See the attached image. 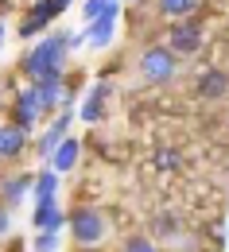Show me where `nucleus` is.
Here are the masks:
<instances>
[{"label":"nucleus","instance_id":"f257e3e1","mask_svg":"<svg viewBox=\"0 0 229 252\" xmlns=\"http://www.w3.org/2000/svg\"><path fill=\"white\" fill-rule=\"evenodd\" d=\"M63 66H66V35L59 32V35H43L32 51L24 55L20 70H24L28 82H43V78H59Z\"/></svg>","mask_w":229,"mask_h":252},{"label":"nucleus","instance_id":"f03ea898","mask_svg":"<svg viewBox=\"0 0 229 252\" xmlns=\"http://www.w3.org/2000/svg\"><path fill=\"white\" fill-rule=\"evenodd\" d=\"M66 229H70L74 245L98 249L101 241H105V233H109V221H105V214H101L98 206H78V210L66 214Z\"/></svg>","mask_w":229,"mask_h":252},{"label":"nucleus","instance_id":"7ed1b4c3","mask_svg":"<svg viewBox=\"0 0 229 252\" xmlns=\"http://www.w3.org/2000/svg\"><path fill=\"white\" fill-rule=\"evenodd\" d=\"M175 70H179V55L171 47H148L140 55V74L148 82H156V86H167L175 78Z\"/></svg>","mask_w":229,"mask_h":252},{"label":"nucleus","instance_id":"20e7f679","mask_svg":"<svg viewBox=\"0 0 229 252\" xmlns=\"http://www.w3.org/2000/svg\"><path fill=\"white\" fill-rule=\"evenodd\" d=\"M164 47H171L175 55H195L198 47H202V24H198L195 16H187V20H171Z\"/></svg>","mask_w":229,"mask_h":252},{"label":"nucleus","instance_id":"39448f33","mask_svg":"<svg viewBox=\"0 0 229 252\" xmlns=\"http://www.w3.org/2000/svg\"><path fill=\"white\" fill-rule=\"evenodd\" d=\"M35 86V97H39V109L43 113H59L66 105H74V90L66 86V78H43V82H32Z\"/></svg>","mask_w":229,"mask_h":252},{"label":"nucleus","instance_id":"423d86ee","mask_svg":"<svg viewBox=\"0 0 229 252\" xmlns=\"http://www.w3.org/2000/svg\"><path fill=\"white\" fill-rule=\"evenodd\" d=\"M117 20H121V0H113V4H109V8H105V12H101L98 20H90V24H86V43H90V47H109V43H113V35H117Z\"/></svg>","mask_w":229,"mask_h":252},{"label":"nucleus","instance_id":"0eeeda50","mask_svg":"<svg viewBox=\"0 0 229 252\" xmlns=\"http://www.w3.org/2000/svg\"><path fill=\"white\" fill-rule=\"evenodd\" d=\"M70 121H74V113H70V105H66V109H59V117L47 125V132L35 140V156L43 159V163H47V159H51V152L59 148V140H63V136H70Z\"/></svg>","mask_w":229,"mask_h":252},{"label":"nucleus","instance_id":"6e6552de","mask_svg":"<svg viewBox=\"0 0 229 252\" xmlns=\"http://www.w3.org/2000/svg\"><path fill=\"white\" fill-rule=\"evenodd\" d=\"M39 117H43V109H39L35 86L28 82V86L16 94V101H12V125H20V128H28V132H32V128L39 125Z\"/></svg>","mask_w":229,"mask_h":252},{"label":"nucleus","instance_id":"1a4fd4ad","mask_svg":"<svg viewBox=\"0 0 229 252\" xmlns=\"http://www.w3.org/2000/svg\"><path fill=\"white\" fill-rule=\"evenodd\" d=\"M55 16H63V12L55 8V0H32V8H28V16L20 20L16 32H20V39H32V35H39Z\"/></svg>","mask_w":229,"mask_h":252},{"label":"nucleus","instance_id":"9d476101","mask_svg":"<svg viewBox=\"0 0 229 252\" xmlns=\"http://www.w3.org/2000/svg\"><path fill=\"white\" fill-rule=\"evenodd\" d=\"M32 148V132L20 125H0V159H20Z\"/></svg>","mask_w":229,"mask_h":252},{"label":"nucleus","instance_id":"9b49d317","mask_svg":"<svg viewBox=\"0 0 229 252\" xmlns=\"http://www.w3.org/2000/svg\"><path fill=\"white\" fill-rule=\"evenodd\" d=\"M78 159H82V144H78L74 136H63V140H59V148H55L51 159H47V167H51V171H59V175H66V171H74V167H78Z\"/></svg>","mask_w":229,"mask_h":252},{"label":"nucleus","instance_id":"f8f14e48","mask_svg":"<svg viewBox=\"0 0 229 252\" xmlns=\"http://www.w3.org/2000/svg\"><path fill=\"white\" fill-rule=\"evenodd\" d=\"M105 101H109V86L98 82L90 94L82 97V105H78V121H86V125H98L101 117H105Z\"/></svg>","mask_w":229,"mask_h":252},{"label":"nucleus","instance_id":"ddd939ff","mask_svg":"<svg viewBox=\"0 0 229 252\" xmlns=\"http://www.w3.org/2000/svg\"><path fill=\"white\" fill-rule=\"evenodd\" d=\"M32 225H35V229H55V233H63V229H66V214L59 210V198H47V202H35Z\"/></svg>","mask_w":229,"mask_h":252},{"label":"nucleus","instance_id":"4468645a","mask_svg":"<svg viewBox=\"0 0 229 252\" xmlns=\"http://www.w3.org/2000/svg\"><path fill=\"white\" fill-rule=\"evenodd\" d=\"M32 183H35V175H8V179L0 183V198H4V206L16 210V206L32 194Z\"/></svg>","mask_w":229,"mask_h":252},{"label":"nucleus","instance_id":"2eb2a0df","mask_svg":"<svg viewBox=\"0 0 229 252\" xmlns=\"http://www.w3.org/2000/svg\"><path fill=\"white\" fill-rule=\"evenodd\" d=\"M229 94V74L226 70H206L202 78H198V97H206V101H222Z\"/></svg>","mask_w":229,"mask_h":252},{"label":"nucleus","instance_id":"dca6fc26","mask_svg":"<svg viewBox=\"0 0 229 252\" xmlns=\"http://www.w3.org/2000/svg\"><path fill=\"white\" fill-rule=\"evenodd\" d=\"M59 171H51V167H43L39 175H35V183H32V198L35 202H47V198H59Z\"/></svg>","mask_w":229,"mask_h":252},{"label":"nucleus","instance_id":"f3484780","mask_svg":"<svg viewBox=\"0 0 229 252\" xmlns=\"http://www.w3.org/2000/svg\"><path fill=\"white\" fill-rule=\"evenodd\" d=\"M156 8L167 20H187V16H195L202 8V0H156Z\"/></svg>","mask_w":229,"mask_h":252},{"label":"nucleus","instance_id":"a211bd4d","mask_svg":"<svg viewBox=\"0 0 229 252\" xmlns=\"http://www.w3.org/2000/svg\"><path fill=\"white\" fill-rule=\"evenodd\" d=\"M121 252H160V241L148 237V233H136V237L125 241V249H121Z\"/></svg>","mask_w":229,"mask_h":252},{"label":"nucleus","instance_id":"6ab92c4d","mask_svg":"<svg viewBox=\"0 0 229 252\" xmlns=\"http://www.w3.org/2000/svg\"><path fill=\"white\" fill-rule=\"evenodd\" d=\"M32 252H59V233H55V229H39Z\"/></svg>","mask_w":229,"mask_h":252},{"label":"nucleus","instance_id":"aec40b11","mask_svg":"<svg viewBox=\"0 0 229 252\" xmlns=\"http://www.w3.org/2000/svg\"><path fill=\"white\" fill-rule=\"evenodd\" d=\"M156 167H160V171H179V167H183V156H179L175 148H164V152L156 156Z\"/></svg>","mask_w":229,"mask_h":252},{"label":"nucleus","instance_id":"412c9836","mask_svg":"<svg viewBox=\"0 0 229 252\" xmlns=\"http://www.w3.org/2000/svg\"><path fill=\"white\" fill-rule=\"evenodd\" d=\"M175 233H179V221L171 218V214H160V218H156V233H152V237L160 241V237H175Z\"/></svg>","mask_w":229,"mask_h":252},{"label":"nucleus","instance_id":"4be33fe9","mask_svg":"<svg viewBox=\"0 0 229 252\" xmlns=\"http://www.w3.org/2000/svg\"><path fill=\"white\" fill-rule=\"evenodd\" d=\"M109 4H113V0H86V4H82V20H86V24H90V20H98Z\"/></svg>","mask_w":229,"mask_h":252},{"label":"nucleus","instance_id":"5701e85b","mask_svg":"<svg viewBox=\"0 0 229 252\" xmlns=\"http://www.w3.org/2000/svg\"><path fill=\"white\" fill-rule=\"evenodd\" d=\"M8 233H12V210L0 202V237H8Z\"/></svg>","mask_w":229,"mask_h":252},{"label":"nucleus","instance_id":"b1692460","mask_svg":"<svg viewBox=\"0 0 229 252\" xmlns=\"http://www.w3.org/2000/svg\"><path fill=\"white\" fill-rule=\"evenodd\" d=\"M0 43H4V20H0Z\"/></svg>","mask_w":229,"mask_h":252},{"label":"nucleus","instance_id":"393cba45","mask_svg":"<svg viewBox=\"0 0 229 252\" xmlns=\"http://www.w3.org/2000/svg\"><path fill=\"white\" fill-rule=\"evenodd\" d=\"M226 171H229V167H226Z\"/></svg>","mask_w":229,"mask_h":252}]
</instances>
